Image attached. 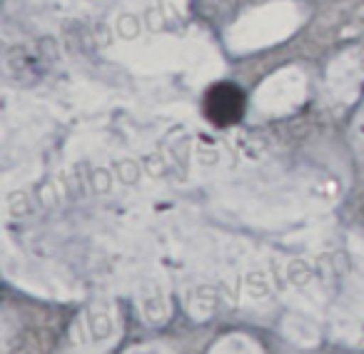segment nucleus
I'll return each mask as SVG.
<instances>
[{"label":"nucleus","instance_id":"1","mask_svg":"<svg viewBox=\"0 0 364 354\" xmlns=\"http://www.w3.org/2000/svg\"><path fill=\"white\" fill-rule=\"evenodd\" d=\"M205 112L215 125H232L245 112V95L240 87L220 82L205 95Z\"/></svg>","mask_w":364,"mask_h":354}]
</instances>
